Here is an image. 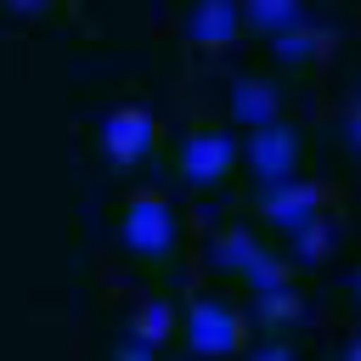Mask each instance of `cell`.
<instances>
[{
  "label": "cell",
  "instance_id": "obj_1",
  "mask_svg": "<svg viewBox=\"0 0 361 361\" xmlns=\"http://www.w3.org/2000/svg\"><path fill=\"white\" fill-rule=\"evenodd\" d=\"M152 135H158V124L147 107H113L102 118V158L107 164H141L152 152Z\"/></svg>",
  "mask_w": 361,
  "mask_h": 361
},
{
  "label": "cell",
  "instance_id": "obj_2",
  "mask_svg": "<svg viewBox=\"0 0 361 361\" xmlns=\"http://www.w3.org/2000/svg\"><path fill=\"white\" fill-rule=\"evenodd\" d=\"M124 248L130 254H147V259L169 254L175 248V209L164 197H135L124 209Z\"/></svg>",
  "mask_w": 361,
  "mask_h": 361
},
{
  "label": "cell",
  "instance_id": "obj_3",
  "mask_svg": "<svg viewBox=\"0 0 361 361\" xmlns=\"http://www.w3.org/2000/svg\"><path fill=\"white\" fill-rule=\"evenodd\" d=\"M237 338H243V322L220 299H197L186 310V344H192V355H231Z\"/></svg>",
  "mask_w": 361,
  "mask_h": 361
},
{
  "label": "cell",
  "instance_id": "obj_4",
  "mask_svg": "<svg viewBox=\"0 0 361 361\" xmlns=\"http://www.w3.org/2000/svg\"><path fill=\"white\" fill-rule=\"evenodd\" d=\"M293 164H299V135H293V130H282V124H259V130L248 135V169H254L265 186L293 180Z\"/></svg>",
  "mask_w": 361,
  "mask_h": 361
},
{
  "label": "cell",
  "instance_id": "obj_5",
  "mask_svg": "<svg viewBox=\"0 0 361 361\" xmlns=\"http://www.w3.org/2000/svg\"><path fill=\"white\" fill-rule=\"evenodd\" d=\"M231 164H237V141L220 135V130L186 135V147H180V175H186L192 186H214V180H226Z\"/></svg>",
  "mask_w": 361,
  "mask_h": 361
},
{
  "label": "cell",
  "instance_id": "obj_6",
  "mask_svg": "<svg viewBox=\"0 0 361 361\" xmlns=\"http://www.w3.org/2000/svg\"><path fill=\"white\" fill-rule=\"evenodd\" d=\"M316 214H322V192H316L310 180H276V186H265V220H271V226L299 231V226L316 220Z\"/></svg>",
  "mask_w": 361,
  "mask_h": 361
},
{
  "label": "cell",
  "instance_id": "obj_7",
  "mask_svg": "<svg viewBox=\"0 0 361 361\" xmlns=\"http://www.w3.org/2000/svg\"><path fill=\"white\" fill-rule=\"evenodd\" d=\"M169 333H175V310H169L164 299H147V305L135 310V322H130V338H141V344H152V350H158Z\"/></svg>",
  "mask_w": 361,
  "mask_h": 361
},
{
  "label": "cell",
  "instance_id": "obj_8",
  "mask_svg": "<svg viewBox=\"0 0 361 361\" xmlns=\"http://www.w3.org/2000/svg\"><path fill=\"white\" fill-rule=\"evenodd\" d=\"M271 113H276V96L265 90V85H237V118L243 124H271Z\"/></svg>",
  "mask_w": 361,
  "mask_h": 361
},
{
  "label": "cell",
  "instance_id": "obj_9",
  "mask_svg": "<svg viewBox=\"0 0 361 361\" xmlns=\"http://www.w3.org/2000/svg\"><path fill=\"white\" fill-rule=\"evenodd\" d=\"M254 310H259V322H288V316H299V293L288 282H276V288L254 293Z\"/></svg>",
  "mask_w": 361,
  "mask_h": 361
},
{
  "label": "cell",
  "instance_id": "obj_10",
  "mask_svg": "<svg viewBox=\"0 0 361 361\" xmlns=\"http://www.w3.org/2000/svg\"><path fill=\"white\" fill-rule=\"evenodd\" d=\"M259 254V243L248 237V231H226L220 243H214V259L226 265V271H248V259Z\"/></svg>",
  "mask_w": 361,
  "mask_h": 361
},
{
  "label": "cell",
  "instance_id": "obj_11",
  "mask_svg": "<svg viewBox=\"0 0 361 361\" xmlns=\"http://www.w3.org/2000/svg\"><path fill=\"white\" fill-rule=\"evenodd\" d=\"M327 243H333V231H327V220L316 214V220H305L299 231H293V254L299 259H322L327 254Z\"/></svg>",
  "mask_w": 361,
  "mask_h": 361
},
{
  "label": "cell",
  "instance_id": "obj_12",
  "mask_svg": "<svg viewBox=\"0 0 361 361\" xmlns=\"http://www.w3.org/2000/svg\"><path fill=\"white\" fill-rule=\"evenodd\" d=\"M248 361H293V350H288V344H259Z\"/></svg>",
  "mask_w": 361,
  "mask_h": 361
},
{
  "label": "cell",
  "instance_id": "obj_13",
  "mask_svg": "<svg viewBox=\"0 0 361 361\" xmlns=\"http://www.w3.org/2000/svg\"><path fill=\"white\" fill-rule=\"evenodd\" d=\"M152 355H158V350H152V344H141V338H130V344L118 350V361H152Z\"/></svg>",
  "mask_w": 361,
  "mask_h": 361
},
{
  "label": "cell",
  "instance_id": "obj_14",
  "mask_svg": "<svg viewBox=\"0 0 361 361\" xmlns=\"http://www.w3.org/2000/svg\"><path fill=\"white\" fill-rule=\"evenodd\" d=\"M6 6H11V11H17V17H34V11H45V6H51V0H6Z\"/></svg>",
  "mask_w": 361,
  "mask_h": 361
},
{
  "label": "cell",
  "instance_id": "obj_15",
  "mask_svg": "<svg viewBox=\"0 0 361 361\" xmlns=\"http://www.w3.org/2000/svg\"><path fill=\"white\" fill-rule=\"evenodd\" d=\"M350 361H361V338H355V344H350Z\"/></svg>",
  "mask_w": 361,
  "mask_h": 361
},
{
  "label": "cell",
  "instance_id": "obj_16",
  "mask_svg": "<svg viewBox=\"0 0 361 361\" xmlns=\"http://www.w3.org/2000/svg\"><path fill=\"white\" fill-rule=\"evenodd\" d=\"M350 141H355V147H361V118H355V135H350Z\"/></svg>",
  "mask_w": 361,
  "mask_h": 361
},
{
  "label": "cell",
  "instance_id": "obj_17",
  "mask_svg": "<svg viewBox=\"0 0 361 361\" xmlns=\"http://www.w3.org/2000/svg\"><path fill=\"white\" fill-rule=\"evenodd\" d=\"M355 293H361V276H355Z\"/></svg>",
  "mask_w": 361,
  "mask_h": 361
}]
</instances>
